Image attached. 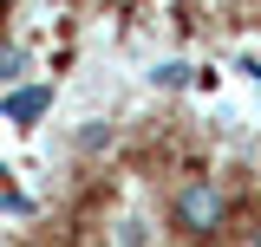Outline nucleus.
<instances>
[{
	"instance_id": "f257e3e1",
	"label": "nucleus",
	"mask_w": 261,
	"mask_h": 247,
	"mask_svg": "<svg viewBox=\"0 0 261 247\" xmlns=\"http://www.w3.org/2000/svg\"><path fill=\"white\" fill-rule=\"evenodd\" d=\"M170 221H176V234H190V241L216 234V228L228 221V189L209 182V176H190V182L170 195Z\"/></svg>"
},
{
	"instance_id": "f03ea898",
	"label": "nucleus",
	"mask_w": 261,
	"mask_h": 247,
	"mask_svg": "<svg viewBox=\"0 0 261 247\" xmlns=\"http://www.w3.org/2000/svg\"><path fill=\"white\" fill-rule=\"evenodd\" d=\"M46 104H53V91H46V85H13V91L0 98L7 123H39V117H46Z\"/></svg>"
},
{
	"instance_id": "7ed1b4c3",
	"label": "nucleus",
	"mask_w": 261,
	"mask_h": 247,
	"mask_svg": "<svg viewBox=\"0 0 261 247\" xmlns=\"http://www.w3.org/2000/svg\"><path fill=\"white\" fill-rule=\"evenodd\" d=\"M150 78H157L163 91H183V85H196V65H183V59H163L157 72H150Z\"/></svg>"
},
{
	"instance_id": "20e7f679",
	"label": "nucleus",
	"mask_w": 261,
	"mask_h": 247,
	"mask_svg": "<svg viewBox=\"0 0 261 247\" xmlns=\"http://www.w3.org/2000/svg\"><path fill=\"white\" fill-rule=\"evenodd\" d=\"M0 85L13 91V85H27V52L13 46V52H0Z\"/></svg>"
},
{
	"instance_id": "39448f33",
	"label": "nucleus",
	"mask_w": 261,
	"mask_h": 247,
	"mask_svg": "<svg viewBox=\"0 0 261 247\" xmlns=\"http://www.w3.org/2000/svg\"><path fill=\"white\" fill-rule=\"evenodd\" d=\"M0 7H7V0H0Z\"/></svg>"
}]
</instances>
